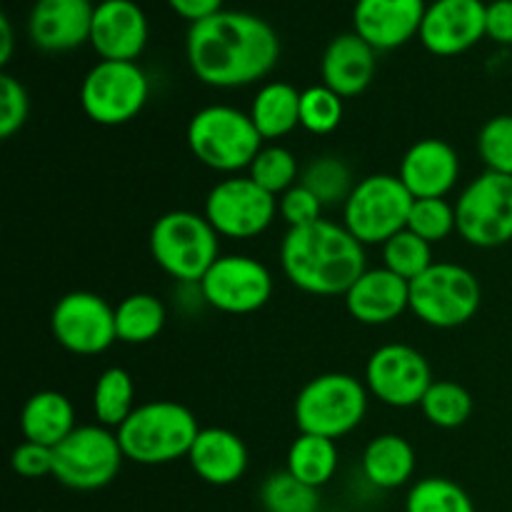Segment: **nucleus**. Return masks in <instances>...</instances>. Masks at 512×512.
<instances>
[{"label":"nucleus","mask_w":512,"mask_h":512,"mask_svg":"<svg viewBox=\"0 0 512 512\" xmlns=\"http://www.w3.org/2000/svg\"><path fill=\"white\" fill-rule=\"evenodd\" d=\"M185 55L195 78L213 88L258 83L280 58V38L268 20L243 10H220L193 23Z\"/></svg>","instance_id":"obj_1"},{"label":"nucleus","mask_w":512,"mask_h":512,"mask_svg":"<svg viewBox=\"0 0 512 512\" xmlns=\"http://www.w3.org/2000/svg\"><path fill=\"white\" fill-rule=\"evenodd\" d=\"M280 265L290 283L308 295H345L368 270L365 245L345 225L320 218L290 228L280 243Z\"/></svg>","instance_id":"obj_2"},{"label":"nucleus","mask_w":512,"mask_h":512,"mask_svg":"<svg viewBox=\"0 0 512 512\" xmlns=\"http://www.w3.org/2000/svg\"><path fill=\"white\" fill-rule=\"evenodd\" d=\"M200 433L198 418L175 400H150L135 408L118 428L125 460L138 465H165L188 458Z\"/></svg>","instance_id":"obj_3"},{"label":"nucleus","mask_w":512,"mask_h":512,"mask_svg":"<svg viewBox=\"0 0 512 512\" xmlns=\"http://www.w3.org/2000/svg\"><path fill=\"white\" fill-rule=\"evenodd\" d=\"M150 255L155 265L180 285H200L220 258V235L205 215L173 210L155 220L150 230Z\"/></svg>","instance_id":"obj_4"},{"label":"nucleus","mask_w":512,"mask_h":512,"mask_svg":"<svg viewBox=\"0 0 512 512\" xmlns=\"http://www.w3.org/2000/svg\"><path fill=\"white\" fill-rule=\"evenodd\" d=\"M188 148L210 170L240 173L250 168L263 150V135L250 113L233 105H208L190 118Z\"/></svg>","instance_id":"obj_5"},{"label":"nucleus","mask_w":512,"mask_h":512,"mask_svg":"<svg viewBox=\"0 0 512 512\" xmlns=\"http://www.w3.org/2000/svg\"><path fill=\"white\" fill-rule=\"evenodd\" d=\"M368 413V388L355 375L325 373L308 380L295 398L300 433L340 440L353 433Z\"/></svg>","instance_id":"obj_6"},{"label":"nucleus","mask_w":512,"mask_h":512,"mask_svg":"<svg viewBox=\"0 0 512 512\" xmlns=\"http://www.w3.org/2000/svg\"><path fill=\"white\" fill-rule=\"evenodd\" d=\"M480 303V280L465 265L433 263L410 283V313L430 328H460L475 318Z\"/></svg>","instance_id":"obj_7"},{"label":"nucleus","mask_w":512,"mask_h":512,"mask_svg":"<svg viewBox=\"0 0 512 512\" xmlns=\"http://www.w3.org/2000/svg\"><path fill=\"white\" fill-rule=\"evenodd\" d=\"M415 198L398 175L375 173L355 183L343 203V225L363 245H385L408 228Z\"/></svg>","instance_id":"obj_8"},{"label":"nucleus","mask_w":512,"mask_h":512,"mask_svg":"<svg viewBox=\"0 0 512 512\" xmlns=\"http://www.w3.org/2000/svg\"><path fill=\"white\" fill-rule=\"evenodd\" d=\"M148 98V75L128 60H100L80 83V108L98 125L130 123Z\"/></svg>","instance_id":"obj_9"},{"label":"nucleus","mask_w":512,"mask_h":512,"mask_svg":"<svg viewBox=\"0 0 512 512\" xmlns=\"http://www.w3.org/2000/svg\"><path fill=\"white\" fill-rule=\"evenodd\" d=\"M55 450L53 478L80 493L100 490L118 478L123 468V448L118 433L105 425H80Z\"/></svg>","instance_id":"obj_10"},{"label":"nucleus","mask_w":512,"mask_h":512,"mask_svg":"<svg viewBox=\"0 0 512 512\" xmlns=\"http://www.w3.org/2000/svg\"><path fill=\"white\" fill-rule=\"evenodd\" d=\"M458 233L475 248H500L512 240V175L480 173L455 200Z\"/></svg>","instance_id":"obj_11"},{"label":"nucleus","mask_w":512,"mask_h":512,"mask_svg":"<svg viewBox=\"0 0 512 512\" xmlns=\"http://www.w3.org/2000/svg\"><path fill=\"white\" fill-rule=\"evenodd\" d=\"M205 218L215 233L230 240L258 238L278 215V198L253 178H225L205 198Z\"/></svg>","instance_id":"obj_12"},{"label":"nucleus","mask_w":512,"mask_h":512,"mask_svg":"<svg viewBox=\"0 0 512 512\" xmlns=\"http://www.w3.org/2000/svg\"><path fill=\"white\" fill-rule=\"evenodd\" d=\"M433 385L428 358L413 345H380L365 365V388L390 408H413L423 403Z\"/></svg>","instance_id":"obj_13"},{"label":"nucleus","mask_w":512,"mask_h":512,"mask_svg":"<svg viewBox=\"0 0 512 512\" xmlns=\"http://www.w3.org/2000/svg\"><path fill=\"white\" fill-rule=\"evenodd\" d=\"M50 330L60 348L83 358L105 353L118 340L115 308L88 290H75L55 303L50 313Z\"/></svg>","instance_id":"obj_14"},{"label":"nucleus","mask_w":512,"mask_h":512,"mask_svg":"<svg viewBox=\"0 0 512 512\" xmlns=\"http://www.w3.org/2000/svg\"><path fill=\"white\" fill-rule=\"evenodd\" d=\"M198 288L210 308L228 315H250L273 295V275L250 255H220Z\"/></svg>","instance_id":"obj_15"},{"label":"nucleus","mask_w":512,"mask_h":512,"mask_svg":"<svg viewBox=\"0 0 512 512\" xmlns=\"http://www.w3.org/2000/svg\"><path fill=\"white\" fill-rule=\"evenodd\" d=\"M483 0H433L420 25V43L440 58L465 53L485 38Z\"/></svg>","instance_id":"obj_16"},{"label":"nucleus","mask_w":512,"mask_h":512,"mask_svg":"<svg viewBox=\"0 0 512 512\" xmlns=\"http://www.w3.org/2000/svg\"><path fill=\"white\" fill-rule=\"evenodd\" d=\"M148 18L135 0H100L90 25V45L100 60H135L148 45Z\"/></svg>","instance_id":"obj_17"},{"label":"nucleus","mask_w":512,"mask_h":512,"mask_svg":"<svg viewBox=\"0 0 512 512\" xmlns=\"http://www.w3.org/2000/svg\"><path fill=\"white\" fill-rule=\"evenodd\" d=\"M95 5L90 0H35L28 38L43 53H68L90 43Z\"/></svg>","instance_id":"obj_18"},{"label":"nucleus","mask_w":512,"mask_h":512,"mask_svg":"<svg viewBox=\"0 0 512 512\" xmlns=\"http://www.w3.org/2000/svg\"><path fill=\"white\" fill-rule=\"evenodd\" d=\"M425 10V0H358L353 33L375 50H395L420 35Z\"/></svg>","instance_id":"obj_19"},{"label":"nucleus","mask_w":512,"mask_h":512,"mask_svg":"<svg viewBox=\"0 0 512 512\" xmlns=\"http://www.w3.org/2000/svg\"><path fill=\"white\" fill-rule=\"evenodd\" d=\"M398 178L413 198H445L460 180V158L445 140L423 138L403 155Z\"/></svg>","instance_id":"obj_20"},{"label":"nucleus","mask_w":512,"mask_h":512,"mask_svg":"<svg viewBox=\"0 0 512 512\" xmlns=\"http://www.w3.org/2000/svg\"><path fill=\"white\" fill-rule=\"evenodd\" d=\"M343 298L358 323L388 325L410 310V283L388 268H368Z\"/></svg>","instance_id":"obj_21"},{"label":"nucleus","mask_w":512,"mask_h":512,"mask_svg":"<svg viewBox=\"0 0 512 512\" xmlns=\"http://www.w3.org/2000/svg\"><path fill=\"white\" fill-rule=\"evenodd\" d=\"M375 53L378 50L365 43L358 33L335 35L320 60L323 85L335 90L340 98L360 95L375 78Z\"/></svg>","instance_id":"obj_22"},{"label":"nucleus","mask_w":512,"mask_h":512,"mask_svg":"<svg viewBox=\"0 0 512 512\" xmlns=\"http://www.w3.org/2000/svg\"><path fill=\"white\" fill-rule=\"evenodd\" d=\"M248 460L243 438L225 428H200L188 453L193 473L203 483L218 485V488L238 483L248 470Z\"/></svg>","instance_id":"obj_23"},{"label":"nucleus","mask_w":512,"mask_h":512,"mask_svg":"<svg viewBox=\"0 0 512 512\" xmlns=\"http://www.w3.org/2000/svg\"><path fill=\"white\" fill-rule=\"evenodd\" d=\"M75 430V410L68 395L58 390H40L25 400L20 410V433L30 443L58 448Z\"/></svg>","instance_id":"obj_24"},{"label":"nucleus","mask_w":512,"mask_h":512,"mask_svg":"<svg viewBox=\"0 0 512 512\" xmlns=\"http://www.w3.org/2000/svg\"><path fill=\"white\" fill-rule=\"evenodd\" d=\"M415 473V450L395 433L378 435L363 450V475L380 490L403 488Z\"/></svg>","instance_id":"obj_25"},{"label":"nucleus","mask_w":512,"mask_h":512,"mask_svg":"<svg viewBox=\"0 0 512 512\" xmlns=\"http://www.w3.org/2000/svg\"><path fill=\"white\" fill-rule=\"evenodd\" d=\"M250 118L263 140H278L300 125V90L290 83H265L255 93Z\"/></svg>","instance_id":"obj_26"},{"label":"nucleus","mask_w":512,"mask_h":512,"mask_svg":"<svg viewBox=\"0 0 512 512\" xmlns=\"http://www.w3.org/2000/svg\"><path fill=\"white\" fill-rule=\"evenodd\" d=\"M338 445L330 438H320V435L300 433L293 440L288 450V460H285V470L300 480V483L310 485V488H323L338 473Z\"/></svg>","instance_id":"obj_27"},{"label":"nucleus","mask_w":512,"mask_h":512,"mask_svg":"<svg viewBox=\"0 0 512 512\" xmlns=\"http://www.w3.org/2000/svg\"><path fill=\"white\" fill-rule=\"evenodd\" d=\"M165 305L153 293H133L115 308V333L120 343L143 345L158 338L165 328Z\"/></svg>","instance_id":"obj_28"},{"label":"nucleus","mask_w":512,"mask_h":512,"mask_svg":"<svg viewBox=\"0 0 512 512\" xmlns=\"http://www.w3.org/2000/svg\"><path fill=\"white\" fill-rule=\"evenodd\" d=\"M135 383L125 368H108L98 375L93 390V413L98 425L120 428L133 413Z\"/></svg>","instance_id":"obj_29"},{"label":"nucleus","mask_w":512,"mask_h":512,"mask_svg":"<svg viewBox=\"0 0 512 512\" xmlns=\"http://www.w3.org/2000/svg\"><path fill=\"white\" fill-rule=\"evenodd\" d=\"M420 410L435 428L455 430L468 423L473 415V395L453 380H433Z\"/></svg>","instance_id":"obj_30"},{"label":"nucleus","mask_w":512,"mask_h":512,"mask_svg":"<svg viewBox=\"0 0 512 512\" xmlns=\"http://www.w3.org/2000/svg\"><path fill=\"white\" fill-rule=\"evenodd\" d=\"M405 512H475V505L458 483L430 475L410 488Z\"/></svg>","instance_id":"obj_31"},{"label":"nucleus","mask_w":512,"mask_h":512,"mask_svg":"<svg viewBox=\"0 0 512 512\" xmlns=\"http://www.w3.org/2000/svg\"><path fill=\"white\" fill-rule=\"evenodd\" d=\"M300 183L313 190L323 205L345 203L355 188L350 168L335 155H323V158H315L313 163L305 165Z\"/></svg>","instance_id":"obj_32"},{"label":"nucleus","mask_w":512,"mask_h":512,"mask_svg":"<svg viewBox=\"0 0 512 512\" xmlns=\"http://www.w3.org/2000/svg\"><path fill=\"white\" fill-rule=\"evenodd\" d=\"M318 490L300 483L288 470H275L260 485V505L265 512H308L318 510Z\"/></svg>","instance_id":"obj_33"},{"label":"nucleus","mask_w":512,"mask_h":512,"mask_svg":"<svg viewBox=\"0 0 512 512\" xmlns=\"http://www.w3.org/2000/svg\"><path fill=\"white\" fill-rule=\"evenodd\" d=\"M298 173V158L283 145H263L258 158L248 168V178H253L260 188L268 190L275 198L298 185Z\"/></svg>","instance_id":"obj_34"},{"label":"nucleus","mask_w":512,"mask_h":512,"mask_svg":"<svg viewBox=\"0 0 512 512\" xmlns=\"http://www.w3.org/2000/svg\"><path fill=\"white\" fill-rule=\"evenodd\" d=\"M383 263V268L393 270L395 275L413 283L433 265V245L405 228L383 245Z\"/></svg>","instance_id":"obj_35"},{"label":"nucleus","mask_w":512,"mask_h":512,"mask_svg":"<svg viewBox=\"0 0 512 512\" xmlns=\"http://www.w3.org/2000/svg\"><path fill=\"white\" fill-rule=\"evenodd\" d=\"M343 120V98L328 85H310L300 93V125L313 135H328Z\"/></svg>","instance_id":"obj_36"},{"label":"nucleus","mask_w":512,"mask_h":512,"mask_svg":"<svg viewBox=\"0 0 512 512\" xmlns=\"http://www.w3.org/2000/svg\"><path fill=\"white\" fill-rule=\"evenodd\" d=\"M408 230H413L425 243H443L450 233L458 230L455 205L445 198H415L408 215Z\"/></svg>","instance_id":"obj_37"},{"label":"nucleus","mask_w":512,"mask_h":512,"mask_svg":"<svg viewBox=\"0 0 512 512\" xmlns=\"http://www.w3.org/2000/svg\"><path fill=\"white\" fill-rule=\"evenodd\" d=\"M478 153L485 170L512 175V115H495L480 128Z\"/></svg>","instance_id":"obj_38"},{"label":"nucleus","mask_w":512,"mask_h":512,"mask_svg":"<svg viewBox=\"0 0 512 512\" xmlns=\"http://www.w3.org/2000/svg\"><path fill=\"white\" fill-rule=\"evenodd\" d=\"M28 113L30 98L25 85L10 73L0 75V138H13L25 125Z\"/></svg>","instance_id":"obj_39"},{"label":"nucleus","mask_w":512,"mask_h":512,"mask_svg":"<svg viewBox=\"0 0 512 512\" xmlns=\"http://www.w3.org/2000/svg\"><path fill=\"white\" fill-rule=\"evenodd\" d=\"M323 208L325 205L320 203L318 195L310 188H305L303 183L293 185L288 193L278 198V213L283 215V220L290 228H303V225L318 223Z\"/></svg>","instance_id":"obj_40"},{"label":"nucleus","mask_w":512,"mask_h":512,"mask_svg":"<svg viewBox=\"0 0 512 512\" xmlns=\"http://www.w3.org/2000/svg\"><path fill=\"white\" fill-rule=\"evenodd\" d=\"M10 465H13V470L20 478H45V475H53L55 470V450L48 448V445L23 440V443L13 450Z\"/></svg>","instance_id":"obj_41"},{"label":"nucleus","mask_w":512,"mask_h":512,"mask_svg":"<svg viewBox=\"0 0 512 512\" xmlns=\"http://www.w3.org/2000/svg\"><path fill=\"white\" fill-rule=\"evenodd\" d=\"M485 35L500 45H512V0H493L488 5Z\"/></svg>","instance_id":"obj_42"},{"label":"nucleus","mask_w":512,"mask_h":512,"mask_svg":"<svg viewBox=\"0 0 512 512\" xmlns=\"http://www.w3.org/2000/svg\"><path fill=\"white\" fill-rule=\"evenodd\" d=\"M168 5L175 15L185 18L190 25L223 10V0H168Z\"/></svg>","instance_id":"obj_43"},{"label":"nucleus","mask_w":512,"mask_h":512,"mask_svg":"<svg viewBox=\"0 0 512 512\" xmlns=\"http://www.w3.org/2000/svg\"><path fill=\"white\" fill-rule=\"evenodd\" d=\"M13 55V25L8 15H0V65H8Z\"/></svg>","instance_id":"obj_44"},{"label":"nucleus","mask_w":512,"mask_h":512,"mask_svg":"<svg viewBox=\"0 0 512 512\" xmlns=\"http://www.w3.org/2000/svg\"><path fill=\"white\" fill-rule=\"evenodd\" d=\"M308 512H320V510H308Z\"/></svg>","instance_id":"obj_45"}]
</instances>
